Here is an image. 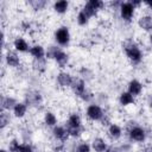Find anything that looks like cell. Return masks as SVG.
<instances>
[{
  "instance_id": "6da1fadb",
  "label": "cell",
  "mask_w": 152,
  "mask_h": 152,
  "mask_svg": "<svg viewBox=\"0 0 152 152\" xmlns=\"http://www.w3.org/2000/svg\"><path fill=\"white\" fill-rule=\"evenodd\" d=\"M124 133L128 138L131 142H138L142 144L147 139V131L145 127L139 125L135 120H128L125 124L124 127Z\"/></svg>"
},
{
  "instance_id": "7a4b0ae2",
  "label": "cell",
  "mask_w": 152,
  "mask_h": 152,
  "mask_svg": "<svg viewBox=\"0 0 152 152\" xmlns=\"http://www.w3.org/2000/svg\"><path fill=\"white\" fill-rule=\"evenodd\" d=\"M122 50L127 57V59L133 64V65H139L142 62L144 58V52L140 48V45L132 40V39H127L122 43Z\"/></svg>"
},
{
  "instance_id": "3957f363",
  "label": "cell",
  "mask_w": 152,
  "mask_h": 152,
  "mask_svg": "<svg viewBox=\"0 0 152 152\" xmlns=\"http://www.w3.org/2000/svg\"><path fill=\"white\" fill-rule=\"evenodd\" d=\"M53 38H55V42L57 43L58 46H68L70 44V40H71V34H70V30L68 26L65 25H62L59 26L55 33H53Z\"/></svg>"
},
{
  "instance_id": "277c9868",
  "label": "cell",
  "mask_w": 152,
  "mask_h": 152,
  "mask_svg": "<svg viewBox=\"0 0 152 152\" xmlns=\"http://www.w3.org/2000/svg\"><path fill=\"white\" fill-rule=\"evenodd\" d=\"M24 102L27 104V107H36L43 104V95L37 89H28L24 95Z\"/></svg>"
},
{
  "instance_id": "5b68a950",
  "label": "cell",
  "mask_w": 152,
  "mask_h": 152,
  "mask_svg": "<svg viewBox=\"0 0 152 152\" xmlns=\"http://www.w3.org/2000/svg\"><path fill=\"white\" fill-rule=\"evenodd\" d=\"M104 113L106 112L103 110V108L97 103H90L86 108V116L89 121H93V122H95V121L100 122V120L102 119Z\"/></svg>"
},
{
  "instance_id": "8992f818",
  "label": "cell",
  "mask_w": 152,
  "mask_h": 152,
  "mask_svg": "<svg viewBox=\"0 0 152 152\" xmlns=\"http://www.w3.org/2000/svg\"><path fill=\"white\" fill-rule=\"evenodd\" d=\"M135 14V7L131 4V1H122L119 8V15L125 23H131Z\"/></svg>"
},
{
  "instance_id": "52a82bcc",
  "label": "cell",
  "mask_w": 152,
  "mask_h": 152,
  "mask_svg": "<svg viewBox=\"0 0 152 152\" xmlns=\"http://www.w3.org/2000/svg\"><path fill=\"white\" fill-rule=\"evenodd\" d=\"M4 61L10 68H19L20 66V57L15 50H7L4 55Z\"/></svg>"
},
{
  "instance_id": "ba28073f",
  "label": "cell",
  "mask_w": 152,
  "mask_h": 152,
  "mask_svg": "<svg viewBox=\"0 0 152 152\" xmlns=\"http://www.w3.org/2000/svg\"><path fill=\"white\" fill-rule=\"evenodd\" d=\"M70 89L75 94V96L80 97L88 89L87 88V82L83 78H81L80 76H74V80H72V83L70 86Z\"/></svg>"
},
{
  "instance_id": "9c48e42d",
  "label": "cell",
  "mask_w": 152,
  "mask_h": 152,
  "mask_svg": "<svg viewBox=\"0 0 152 152\" xmlns=\"http://www.w3.org/2000/svg\"><path fill=\"white\" fill-rule=\"evenodd\" d=\"M51 134H52V138L56 139V140H59V141H63V142H68L69 141V133H68V129L65 126H55L52 129H51Z\"/></svg>"
},
{
  "instance_id": "30bf717a",
  "label": "cell",
  "mask_w": 152,
  "mask_h": 152,
  "mask_svg": "<svg viewBox=\"0 0 152 152\" xmlns=\"http://www.w3.org/2000/svg\"><path fill=\"white\" fill-rule=\"evenodd\" d=\"M72 80H74V76L70 72L64 71V70L59 71L56 76V81H57V83L61 88H70V86L72 83Z\"/></svg>"
},
{
  "instance_id": "8fae6325",
  "label": "cell",
  "mask_w": 152,
  "mask_h": 152,
  "mask_svg": "<svg viewBox=\"0 0 152 152\" xmlns=\"http://www.w3.org/2000/svg\"><path fill=\"white\" fill-rule=\"evenodd\" d=\"M124 135V129L120 125L118 124H112L109 127H107V137L113 140V141H118L122 138Z\"/></svg>"
},
{
  "instance_id": "7c38bea8",
  "label": "cell",
  "mask_w": 152,
  "mask_h": 152,
  "mask_svg": "<svg viewBox=\"0 0 152 152\" xmlns=\"http://www.w3.org/2000/svg\"><path fill=\"white\" fill-rule=\"evenodd\" d=\"M142 89H144L142 83H141L139 80H137V78H133V80H131V81L127 83V91H128L129 94H132L134 97L140 96L141 93H142Z\"/></svg>"
},
{
  "instance_id": "4fadbf2b",
  "label": "cell",
  "mask_w": 152,
  "mask_h": 152,
  "mask_svg": "<svg viewBox=\"0 0 152 152\" xmlns=\"http://www.w3.org/2000/svg\"><path fill=\"white\" fill-rule=\"evenodd\" d=\"M18 103L15 97L11 95H1V101H0V110H7L11 112L14 106Z\"/></svg>"
},
{
  "instance_id": "5bb4252c",
  "label": "cell",
  "mask_w": 152,
  "mask_h": 152,
  "mask_svg": "<svg viewBox=\"0 0 152 152\" xmlns=\"http://www.w3.org/2000/svg\"><path fill=\"white\" fill-rule=\"evenodd\" d=\"M30 46L28 43L26 42L25 38L23 37H15L13 39V48L17 52H20V53H26L30 51Z\"/></svg>"
},
{
  "instance_id": "9a60e30c",
  "label": "cell",
  "mask_w": 152,
  "mask_h": 152,
  "mask_svg": "<svg viewBox=\"0 0 152 152\" xmlns=\"http://www.w3.org/2000/svg\"><path fill=\"white\" fill-rule=\"evenodd\" d=\"M138 26L145 32H152V15L142 14L138 18Z\"/></svg>"
},
{
  "instance_id": "2e32d148",
  "label": "cell",
  "mask_w": 152,
  "mask_h": 152,
  "mask_svg": "<svg viewBox=\"0 0 152 152\" xmlns=\"http://www.w3.org/2000/svg\"><path fill=\"white\" fill-rule=\"evenodd\" d=\"M31 68L34 72H37L38 75H43L45 74L46 69H48V63H46V58H38V59H32L31 62Z\"/></svg>"
},
{
  "instance_id": "e0dca14e",
  "label": "cell",
  "mask_w": 152,
  "mask_h": 152,
  "mask_svg": "<svg viewBox=\"0 0 152 152\" xmlns=\"http://www.w3.org/2000/svg\"><path fill=\"white\" fill-rule=\"evenodd\" d=\"M28 53L33 57V59L38 58H46V50L42 44H33L30 46Z\"/></svg>"
},
{
  "instance_id": "ac0fdd59",
  "label": "cell",
  "mask_w": 152,
  "mask_h": 152,
  "mask_svg": "<svg viewBox=\"0 0 152 152\" xmlns=\"http://www.w3.org/2000/svg\"><path fill=\"white\" fill-rule=\"evenodd\" d=\"M53 59H55V62H56V64L59 66V68H65L68 64H69V55L64 51V50H62V48L58 50V52L55 55V57H53Z\"/></svg>"
},
{
  "instance_id": "d6986e66",
  "label": "cell",
  "mask_w": 152,
  "mask_h": 152,
  "mask_svg": "<svg viewBox=\"0 0 152 152\" xmlns=\"http://www.w3.org/2000/svg\"><path fill=\"white\" fill-rule=\"evenodd\" d=\"M65 127H83L81 115L76 112L70 113L65 121Z\"/></svg>"
},
{
  "instance_id": "ffe728a7",
  "label": "cell",
  "mask_w": 152,
  "mask_h": 152,
  "mask_svg": "<svg viewBox=\"0 0 152 152\" xmlns=\"http://www.w3.org/2000/svg\"><path fill=\"white\" fill-rule=\"evenodd\" d=\"M27 104L25 103V102H19L18 101V103L14 106V108L12 109V114H13V116L14 118H17V119H23V118H25L26 116V114H27Z\"/></svg>"
},
{
  "instance_id": "44dd1931",
  "label": "cell",
  "mask_w": 152,
  "mask_h": 152,
  "mask_svg": "<svg viewBox=\"0 0 152 152\" xmlns=\"http://www.w3.org/2000/svg\"><path fill=\"white\" fill-rule=\"evenodd\" d=\"M90 145H91V150H93L94 152H106V150H107V147H108L106 140H104L103 138H101V137L94 138Z\"/></svg>"
},
{
  "instance_id": "7402d4cb",
  "label": "cell",
  "mask_w": 152,
  "mask_h": 152,
  "mask_svg": "<svg viewBox=\"0 0 152 152\" xmlns=\"http://www.w3.org/2000/svg\"><path fill=\"white\" fill-rule=\"evenodd\" d=\"M53 11L58 14H65L68 11H69V7H70V2L68 0H58V1H55L53 5Z\"/></svg>"
},
{
  "instance_id": "603a6c76",
  "label": "cell",
  "mask_w": 152,
  "mask_h": 152,
  "mask_svg": "<svg viewBox=\"0 0 152 152\" xmlns=\"http://www.w3.org/2000/svg\"><path fill=\"white\" fill-rule=\"evenodd\" d=\"M135 102V97L129 94L128 91H121L120 95H119V103L120 106L122 107H126V106H129V104H133Z\"/></svg>"
},
{
  "instance_id": "cb8c5ba5",
  "label": "cell",
  "mask_w": 152,
  "mask_h": 152,
  "mask_svg": "<svg viewBox=\"0 0 152 152\" xmlns=\"http://www.w3.org/2000/svg\"><path fill=\"white\" fill-rule=\"evenodd\" d=\"M43 122H44L45 126L53 128L55 126H57V116H56V114L53 112H51V110H46L44 113V116H43Z\"/></svg>"
},
{
  "instance_id": "d4e9b609",
  "label": "cell",
  "mask_w": 152,
  "mask_h": 152,
  "mask_svg": "<svg viewBox=\"0 0 152 152\" xmlns=\"http://www.w3.org/2000/svg\"><path fill=\"white\" fill-rule=\"evenodd\" d=\"M12 115L7 110H0V129L4 131L12 122Z\"/></svg>"
},
{
  "instance_id": "484cf974",
  "label": "cell",
  "mask_w": 152,
  "mask_h": 152,
  "mask_svg": "<svg viewBox=\"0 0 152 152\" xmlns=\"http://www.w3.org/2000/svg\"><path fill=\"white\" fill-rule=\"evenodd\" d=\"M27 5L34 12H40L48 6V1L46 0H30V1H27Z\"/></svg>"
},
{
  "instance_id": "4316f807",
  "label": "cell",
  "mask_w": 152,
  "mask_h": 152,
  "mask_svg": "<svg viewBox=\"0 0 152 152\" xmlns=\"http://www.w3.org/2000/svg\"><path fill=\"white\" fill-rule=\"evenodd\" d=\"M78 76H80L81 78H83L86 82L91 81V80L94 78V74H93V71H91L90 69L86 68V66H82V68L78 70Z\"/></svg>"
},
{
  "instance_id": "83f0119b",
  "label": "cell",
  "mask_w": 152,
  "mask_h": 152,
  "mask_svg": "<svg viewBox=\"0 0 152 152\" xmlns=\"http://www.w3.org/2000/svg\"><path fill=\"white\" fill-rule=\"evenodd\" d=\"M89 20H90V18H89L82 10H80V11L77 12L76 23H77L80 26H86V25H88V24H89Z\"/></svg>"
},
{
  "instance_id": "f1b7e54d",
  "label": "cell",
  "mask_w": 152,
  "mask_h": 152,
  "mask_svg": "<svg viewBox=\"0 0 152 152\" xmlns=\"http://www.w3.org/2000/svg\"><path fill=\"white\" fill-rule=\"evenodd\" d=\"M81 10H82V11H83V12H84L89 18H94V17H96V15H97V11H96V10H95V8H94V7L88 2V1L82 6V8H81Z\"/></svg>"
},
{
  "instance_id": "f546056e",
  "label": "cell",
  "mask_w": 152,
  "mask_h": 152,
  "mask_svg": "<svg viewBox=\"0 0 152 152\" xmlns=\"http://www.w3.org/2000/svg\"><path fill=\"white\" fill-rule=\"evenodd\" d=\"M17 152H36V148L31 142L21 141L17 148Z\"/></svg>"
},
{
  "instance_id": "4dcf8cb0",
  "label": "cell",
  "mask_w": 152,
  "mask_h": 152,
  "mask_svg": "<svg viewBox=\"0 0 152 152\" xmlns=\"http://www.w3.org/2000/svg\"><path fill=\"white\" fill-rule=\"evenodd\" d=\"M91 145L87 141H81L77 144L75 152H91Z\"/></svg>"
},
{
  "instance_id": "1f68e13d",
  "label": "cell",
  "mask_w": 152,
  "mask_h": 152,
  "mask_svg": "<svg viewBox=\"0 0 152 152\" xmlns=\"http://www.w3.org/2000/svg\"><path fill=\"white\" fill-rule=\"evenodd\" d=\"M59 49H61V46H58V45H50L46 49V59H53L55 55L58 52Z\"/></svg>"
},
{
  "instance_id": "d6a6232c",
  "label": "cell",
  "mask_w": 152,
  "mask_h": 152,
  "mask_svg": "<svg viewBox=\"0 0 152 152\" xmlns=\"http://www.w3.org/2000/svg\"><path fill=\"white\" fill-rule=\"evenodd\" d=\"M97 12L99 11H101V10H103L104 7H106V2L104 1H102V0H89L88 1Z\"/></svg>"
},
{
  "instance_id": "836d02e7",
  "label": "cell",
  "mask_w": 152,
  "mask_h": 152,
  "mask_svg": "<svg viewBox=\"0 0 152 152\" xmlns=\"http://www.w3.org/2000/svg\"><path fill=\"white\" fill-rule=\"evenodd\" d=\"M19 144H20V141H19L17 138H13V139H11V140L8 141L7 150H8L10 152H17V148H18Z\"/></svg>"
},
{
  "instance_id": "e575fe53",
  "label": "cell",
  "mask_w": 152,
  "mask_h": 152,
  "mask_svg": "<svg viewBox=\"0 0 152 152\" xmlns=\"http://www.w3.org/2000/svg\"><path fill=\"white\" fill-rule=\"evenodd\" d=\"M100 124L102 127H109L113 122H112V119H110V115L108 113H104V115L102 116V119L100 120Z\"/></svg>"
},
{
  "instance_id": "d590c367",
  "label": "cell",
  "mask_w": 152,
  "mask_h": 152,
  "mask_svg": "<svg viewBox=\"0 0 152 152\" xmlns=\"http://www.w3.org/2000/svg\"><path fill=\"white\" fill-rule=\"evenodd\" d=\"M121 4H122V1H120V0H118V1H110V2H108V6L113 11H119Z\"/></svg>"
},
{
  "instance_id": "8d00e7d4",
  "label": "cell",
  "mask_w": 152,
  "mask_h": 152,
  "mask_svg": "<svg viewBox=\"0 0 152 152\" xmlns=\"http://www.w3.org/2000/svg\"><path fill=\"white\" fill-rule=\"evenodd\" d=\"M106 152H122L121 148L119 146H115V145H109L106 150Z\"/></svg>"
},
{
  "instance_id": "74e56055",
  "label": "cell",
  "mask_w": 152,
  "mask_h": 152,
  "mask_svg": "<svg viewBox=\"0 0 152 152\" xmlns=\"http://www.w3.org/2000/svg\"><path fill=\"white\" fill-rule=\"evenodd\" d=\"M139 152H152V144H147V145H144L140 150H139Z\"/></svg>"
},
{
  "instance_id": "f35d334b",
  "label": "cell",
  "mask_w": 152,
  "mask_h": 152,
  "mask_svg": "<svg viewBox=\"0 0 152 152\" xmlns=\"http://www.w3.org/2000/svg\"><path fill=\"white\" fill-rule=\"evenodd\" d=\"M131 4L137 8V7H140L142 5V1L141 0H131Z\"/></svg>"
},
{
  "instance_id": "ab89813d",
  "label": "cell",
  "mask_w": 152,
  "mask_h": 152,
  "mask_svg": "<svg viewBox=\"0 0 152 152\" xmlns=\"http://www.w3.org/2000/svg\"><path fill=\"white\" fill-rule=\"evenodd\" d=\"M146 104H147L150 108H152V94H148V95L146 96Z\"/></svg>"
},
{
  "instance_id": "60d3db41",
  "label": "cell",
  "mask_w": 152,
  "mask_h": 152,
  "mask_svg": "<svg viewBox=\"0 0 152 152\" xmlns=\"http://www.w3.org/2000/svg\"><path fill=\"white\" fill-rule=\"evenodd\" d=\"M144 4L147 6V8L152 12V0H146V1H144Z\"/></svg>"
},
{
  "instance_id": "b9f144b4",
  "label": "cell",
  "mask_w": 152,
  "mask_h": 152,
  "mask_svg": "<svg viewBox=\"0 0 152 152\" xmlns=\"http://www.w3.org/2000/svg\"><path fill=\"white\" fill-rule=\"evenodd\" d=\"M148 42H150V44L152 45V32L148 34Z\"/></svg>"
},
{
  "instance_id": "7bdbcfd3",
  "label": "cell",
  "mask_w": 152,
  "mask_h": 152,
  "mask_svg": "<svg viewBox=\"0 0 152 152\" xmlns=\"http://www.w3.org/2000/svg\"><path fill=\"white\" fill-rule=\"evenodd\" d=\"M0 152H10V151H8V150H6V148H1V150H0Z\"/></svg>"
},
{
  "instance_id": "ee69618b",
  "label": "cell",
  "mask_w": 152,
  "mask_h": 152,
  "mask_svg": "<svg viewBox=\"0 0 152 152\" xmlns=\"http://www.w3.org/2000/svg\"><path fill=\"white\" fill-rule=\"evenodd\" d=\"M56 152H68V150H66V148H64V150H61V151H56Z\"/></svg>"
}]
</instances>
